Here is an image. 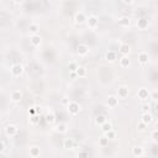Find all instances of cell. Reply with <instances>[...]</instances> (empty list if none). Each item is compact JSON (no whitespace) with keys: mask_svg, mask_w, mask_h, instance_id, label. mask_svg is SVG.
Masks as SVG:
<instances>
[{"mask_svg":"<svg viewBox=\"0 0 158 158\" xmlns=\"http://www.w3.org/2000/svg\"><path fill=\"white\" fill-rule=\"evenodd\" d=\"M151 139H152V141H153L154 143L158 142V131H157V130H153V131L151 132Z\"/></svg>","mask_w":158,"mask_h":158,"instance_id":"cell-30","label":"cell"},{"mask_svg":"<svg viewBox=\"0 0 158 158\" xmlns=\"http://www.w3.org/2000/svg\"><path fill=\"white\" fill-rule=\"evenodd\" d=\"M87 24H88L89 28H97L99 26V19H98V16H95V15L89 16L87 19Z\"/></svg>","mask_w":158,"mask_h":158,"instance_id":"cell-4","label":"cell"},{"mask_svg":"<svg viewBox=\"0 0 158 158\" xmlns=\"http://www.w3.org/2000/svg\"><path fill=\"white\" fill-rule=\"evenodd\" d=\"M5 151V143L3 141H0V153H3Z\"/></svg>","mask_w":158,"mask_h":158,"instance_id":"cell-35","label":"cell"},{"mask_svg":"<svg viewBox=\"0 0 158 158\" xmlns=\"http://www.w3.org/2000/svg\"><path fill=\"white\" fill-rule=\"evenodd\" d=\"M150 109H151V106H150L148 104L142 105V111H143V112H150Z\"/></svg>","mask_w":158,"mask_h":158,"instance_id":"cell-33","label":"cell"},{"mask_svg":"<svg viewBox=\"0 0 158 158\" xmlns=\"http://www.w3.org/2000/svg\"><path fill=\"white\" fill-rule=\"evenodd\" d=\"M77 52H78L79 56L85 57V56L89 53V46L85 45V43H79L78 47H77Z\"/></svg>","mask_w":158,"mask_h":158,"instance_id":"cell-7","label":"cell"},{"mask_svg":"<svg viewBox=\"0 0 158 158\" xmlns=\"http://www.w3.org/2000/svg\"><path fill=\"white\" fill-rule=\"evenodd\" d=\"M76 74L79 78H85L88 76V69L85 67H83V66H78L77 69H76Z\"/></svg>","mask_w":158,"mask_h":158,"instance_id":"cell-10","label":"cell"},{"mask_svg":"<svg viewBox=\"0 0 158 158\" xmlns=\"http://www.w3.org/2000/svg\"><path fill=\"white\" fill-rule=\"evenodd\" d=\"M37 122H38V121H37V118H35V116H34L32 119H31V124H32V125H36Z\"/></svg>","mask_w":158,"mask_h":158,"instance_id":"cell-38","label":"cell"},{"mask_svg":"<svg viewBox=\"0 0 158 158\" xmlns=\"http://www.w3.org/2000/svg\"><path fill=\"white\" fill-rule=\"evenodd\" d=\"M67 109L70 115H78L80 111V105L77 101H69L67 105Z\"/></svg>","mask_w":158,"mask_h":158,"instance_id":"cell-1","label":"cell"},{"mask_svg":"<svg viewBox=\"0 0 158 158\" xmlns=\"http://www.w3.org/2000/svg\"><path fill=\"white\" fill-rule=\"evenodd\" d=\"M106 105L110 109H115L119 105V98L116 95H109V98L106 100Z\"/></svg>","mask_w":158,"mask_h":158,"instance_id":"cell-6","label":"cell"},{"mask_svg":"<svg viewBox=\"0 0 158 158\" xmlns=\"http://www.w3.org/2000/svg\"><path fill=\"white\" fill-rule=\"evenodd\" d=\"M122 1H124V4H126V5H131V4H133L135 0H122Z\"/></svg>","mask_w":158,"mask_h":158,"instance_id":"cell-36","label":"cell"},{"mask_svg":"<svg viewBox=\"0 0 158 158\" xmlns=\"http://www.w3.org/2000/svg\"><path fill=\"white\" fill-rule=\"evenodd\" d=\"M21 99H22V93H21L20 90H14L11 93V100L16 104H19L21 101Z\"/></svg>","mask_w":158,"mask_h":158,"instance_id":"cell-13","label":"cell"},{"mask_svg":"<svg viewBox=\"0 0 158 158\" xmlns=\"http://www.w3.org/2000/svg\"><path fill=\"white\" fill-rule=\"evenodd\" d=\"M131 66V61L129 58V56H122L120 58V67L121 68H129Z\"/></svg>","mask_w":158,"mask_h":158,"instance_id":"cell-15","label":"cell"},{"mask_svg":"<svg viewBox=\"0 0 158 158\" xmlns=\"http://www.w3.org/2000/svg\"><path fill=\"white\" fill-rule=\"evenodd\" d=\"M63 146H64V148H67V150H73L74 148V146H76V142L72 139H67L64 141V143H63Z\"/></svg>","mask_w":158,"mask_h":158,"instance_id":"cell-24","label":"cell"},{"mask_svg":"<svg viewBox=\"0 0 158 158\" xmlns=\"http://www.w3.org/2000/svg\"><path fill=\"white\" fill-rule=\"evenodd\" d=\"M41 42H42V38H41L40 35H31V37H30V43L32 45V46L37 47V46L41 45Z\"/></svg>","mask_w":158,"mask_h":158,"instance_id":"cell-11","label":"cell"},{"mask_svg":"<svg viewBox=\"0 0 158 158\" xmlns=\"http://www.w3.org/2000/svg\"><path fill=\"white\" fill-rule=\"evenodd\" d=\"M118 22H119V25H120L121 27H129L130 24H131V20H130L129 16H121V17L119 19Z\"/></svg>","mask_w":158,"mask_h":158,"instance_id":"cell-14","label":"cell"},{"mask_svg":"<svg viewBox=\"0 0 158 158\" xmlns=\"http://www.w3.org/2000/svg\"><path fill=\"white\" fill-rule=\"evenodd\" d=\"M77 63L76 62H70L69 63V72H76V69H77Z\"/></svg>","mask_w":158,"mask_h":158,"instance_id":"cell-31","label":"cell"},{"mask_svg":"<svg viewBox=\"0 0 158 158\" xmlns=\"http://www.w3.org/2000/svg\"><path fill=\"white\" fill-rule=\"evenodd\" d=\"M120 53L122 55V56H129L130 55V52H131V47L129 46V43H122L121 46H120Z\"/></svg>","mask_w":158,"mask_h":158,"instance_id":"cell-18","label":"cell"},{"mask_svg":"<svg viewBox=\"0 0 158 158\" xmlns=\"http://www.w3.org/2000/svg\"><path fill=\"white\" fill-rule=\"evenodd\" d=\"M157 97H158V94H157V91L150 93V98H151L152 100H157Z\"/></svg>","mask_w":158,"mask_h":158,"instance_id":"cell-34","label":"cell"},{"mask_svg":"<svg viewBox=\"0 0 158 158\" xmlns=\"http://www.w3.org/2000/svg\"><path fill=\"white\" fill-rule=\"evenodd\" d=\"M87 15L84 14L83 11H79V13H77L76 14V16H74V20H76V24H78V25H82V24H84V22H87Z\"/></svg>","mask_w":158,"mask_h":158,"instance_id":"cell-9","label":"cell"},{"mask_svg":"<svg viewBox=\"0 0 158 158\" xmlns=\"http://www.w3.org/2000/svg\"><path fill=\"white\" fill-rule=\"evenodd\" d=\"M105 59H106L108 62L112 63L118 59V55H116V52H114V51H109L106 52V55H105Z\"/></svg>","mask_w":158,"mask_h":158,"instance_id":"cell-17","label":"cell"},{"mask_svg":"<svg viewBox=\"0 0 158 158\" xmlns=\"http://www.w3.org/2000/svg\"><path fill=\"white\" fill-rule=\"evenodd\" d=\"M146 127H147V125H146V124H143L142 121H141L140 124H137V130H139V131H145V130H146Z\"/></svg>","mask_w":158,"mask_h":158,"instance_id":"cell-32","label":"cell"},{"mask_svg":"<svg viewBox=\"0 0 158 158\" xmlns=\"http://www.w3.org/2000/svg\"><path fill=\"white\" fill-rule=\"evenodd\" d=\"M28 152H30V157H32V158L40 157V154H41V151H40V148H38V147H36V146L31 147Z\"/></svg>","mask_w":158,"mask_h":158,"instance_id":"cell-23","label":"cell"},{"mask_svg":"<svg viewBox=\"0 0 158 158\" xmlns=\"http://www.w3.org/2000/svg\"><path fill=\"white\" fill-rule=\"evenodd\" d=\"M150 90L148 89H146V88H141L139 89L137 91V97L140 100H147V99H150Z\"/></svg>","mask_w":158,"mask_h":158,"instance_id":"cell-8","label":"cell"},{"mask_svg":"<svg viewBox=\"0 0 158 158\" xmlns=\"http://www.w3.org/2000/svg\"><path fill=\"white\" fill-rule=\"evenodd\" d=\"M77 77V74H76V72H70V78L72 79H74Z\"/></svg>","mask_w":158,"mask_h":158,"instance_id":"cell-39","label":"cell"},{"mask_svg":"<svg viewBox=\"0 0 158 158\" xmlns=\"http://www.w3.org/2000/svg\"><path fill=\"white\" fill-rule=\"evenodd\" d=\"M55 121H56V115H55L53 112H48V114L46 115V122L49 124V125H52Z\"/></svg>","mask_w":158,"mask_h":158,"instance_id":"cell-25","label":"cell"},{"mask_svg":"<svg viewBox=\"0 0 158 158\" xmlns=\"http://www.w3.org/2000/svg\"><path fill=\"white\" fill-rule=\"evenodd\" d=\"M129 95H130V89L127 88V87H120L119 89H118V98L119 99H126V98H129Z\"/></svg>","mask_w":158,"mask_h":158,"instance_id":"cell-5","label":"cell"},{"mask_svg":"<svg viewBox=\"0 0 158 158\" xmlns=\"http://www.w3.org/2000/svg\"><path fill=\"white\" fill-rule=\"evenodd\" d=\"M56 131L59 132V133H66L68 131V125L64 124V122H61L57 125V127H56Z\"/></svg>","mask_w":158,"mask_h":158,"instance_id":"cell-21","label":"cell"},{"mask_svg":"<svg viewBox=\"0 0 158 158\" xmlns=\"http://www.w3.org/2000/svg\"><path fill=\"white\" fill-rule=\"evenodd\" d=\"M17 132H19V129L16 125H7L5 127V133L9 137H14V136L17 135Z\"/></svg>","mask_w":158,"mask_h":158,"instance_id":"cell-3","label":"cell"},{"mask_svg":"<svg viewBox=\"0 0 158 158\" xmlns=\"http://www.w3.org/2000/svg\"><path fill=\"white\" fill-rule=\"evenodd\" d=\"M109 139L106 137V136H103V137L99 139V146L100 147H108L109 146Z\"/></svg>","mask_w":158,"mask_h":158,"instance_id":"cell-28","label":"cell"},{"mask_svg":"<svg viewBox=\"0 0 158 158\" xmlns=\"http://www.w3.org/2000/svg\"><path fill=\"white\" fill-rule=\"evenodd\" d=\"M0 3H1V0H0Z\"/></svg>","mask_w":158,"mask_h":158,"instance_id":"cell-41","label":"cell"},{"mask_svg":"<svg viewBox=\"0 0 158 158\" xmlns=\"http://www.w3.org/2000/svg\"><path fill=\"white\" fill-rule=\"evenodd\" d=\"M137 27H139L140 30H146L147 27H148V20L145 19V17L140 19V20L137 21Z\"/></svg>","mask_w":158,"mask_h":158,"instance_id":"cell-20","label":"cell"},{"mask_svg":"<svg viewBox=\"0 0 158 158\" xmlns=\"http://www.w3.org/2000/svg\"><path fill=\"white\" fill-rule=\"evenodd\" d=\"M105 136H106L109 140H116L118 133H116V131H114V130L111 129V130H109L108 132H105Z\"/></svg>","mask_w":158,"mask_h":158,"instance_id":"cell-27","label":"cell"},{"mask_svg":"<svg viewBox=\"0 0 158 158\" xmlns=\"http://www.w3.org/2000/svg\"><path fill=\"white\" fill-rule=\"evenodd\" d=\"M100 127H101V131L105 133V132H108L109 130H111V129H112V126H111V124L106 120V121H105L103 125H100Z\"/></svg>","mask_w":158,"mask_h":158,"instance_id":"cell-26","label":"cell"},{"mask_svg":"<svg viewBox=\"0 0 158 158\" xmlns=\"http://www.w3.org/2000/svg\"><path fill=\"white\" fill-rule=\"evenodd\" d=\"M11 74H13V77H20V76H22V73H24V70H25V68H24V66L22 64H20V63H16V64H13L11 66Z\"/></svg>","mask_w":158,"mask_h":158,"instance_id":"cell-2","label":"cell"},{"mask_svg":"<svg viewBox=\"0 0 158 158\" xmlns=\"http://www.w3.org/2000/svg\"><path fill=\"white\" fill-rule=\"evenodd\" d=\"M105 121H106V116H105V115H98V116L95 118V124H97L98 126L103 125Z\"/></svg>","mask_w":158,"mask_h":158,"instance_id":"cell-29","label":"cell"},{"mask_svg":"<svg viewBox=\"0 0 158 158\" xmlns=\"http://www.w3.org/2000/svg\"><path fill=\"white\" fill-rule=\"evenodd\" d=\"M132 156L137 157V158L143 157L145 156V150L142 148V147H133V148H132Z\"/></svg>","mask_w":158,"mask_h":158,"instance_id":"cell-19","label":"cell"},{"mask_svg":"<svg viewBox=\"0 0 158 158\" xmlns=\"http://www.w3.org/2000/svg\"><path fill=\"white\" fill-rule=\"evenodd\" d=\"M40 31V25L38 24H30L28 26V32L31 35H37Z\"/></svg>","mask_w":158,"mask_h":158,"instance_id":"cell-22","label":"cell"},{"mask_svg":"<svg viewBox=\"0 0 158 158\" xmlns=\"http://www.w3.org/2000/svg\"><path fill=\"white\" fill-rule=\"evenodd\" d=\"M141 121H142L143 124H146L147 126H148V125L153 121V118H152V115H151L150 112H143V114H142V116H141Z\"/></svg>","mask_w":158,"mask_h":158,"instance_id":"cell-16","label":"cell"},{"mask_svg":"<svg viewBox=\"0 0 158 158\" xmlns=\"http://www.w3.org/2000/svg\"><path fill=\"white\" fill-rule=\"evenodd\" d=\"M68 103H69V99H67V98H63V99H62V104H63V105H66V106H67Z\"/></svg>","mask_w":158,"mask_h":158,"instance_id":"cell-37","label":"cell"},{"mask_svg":"<svg viewBox=\"0 0 158 158\" xmlns=\"http://www.w3.org/2000/svg\"><path fill=\"white\" fill-rule=\"evenodd\" d=\"M14 1H15V4H21L24 0H14Z\"/></svg>","mask_w":158,"mask_h":158,"instance_id":"cell-40","label":"cell"},{"mask_svg":"<svg viewBox=\"0 0 158 158\" xmlns=\"http://www.w3.org/2000/svg\"><path fill=\"white\" fill-rule=\"evenodd\" d=\"M150 61V56L147 52H140L139 53V62L141 63V64H147Z\"/></svg>","mask_w":158,"mask_h":158,"instance_id":"cell-12","label":"cell"}]
</instances>
